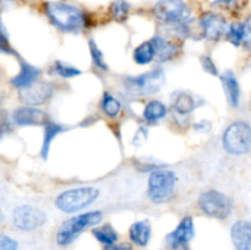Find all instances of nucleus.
I'll return each mask as SVG.
<instances>
[{
	"mask_svg": "<svg viewBox=\"0 0 251 250\" xmlns=\"http://www.w3.org/2000/svg\"><path fill=\"white\" fill-rule=\"evenodd\" d=\"M14 119L16 124L24 125H39L47 124L49 122L46 113L34 107H21L17 108L14 113Z\"/></svg>",
	"mask_w": 251,
	"mask_h": 250,
	"instance_id": "nucleus-12",
	"label": "nucleus"
},
{
	"mask_svg": "<svg viewBox=\"0 0 251 250\" xmlns=\"http://www.w3.org/2000/svg\"><path fill=\"white\" fill-rule=\"evenodd\" d=\"M105 250H131V248H130V245L127 244H119V245H108L107 248H105Z\"/></svg>",
	"mask_w": 251,
	"mask_h": 250,
	"instance_id": "nucleus-34",
	"label": "nucleus"
},
{
	"mask_svg": "<svg viewBox=\"0 0 251 250\" xmlns=\"http://www.w3.org/2000/svg\"><path fill=\"white\" fill-rule=\"evenodd\" d=\"M176 185V175L172 171H154L149 178V196L154 202L171 198Z\"/></svg>",
	"mask_w": 251,
	"mask_h": 250,
	"instance_id": "nucleus-6",
	"label": "nucleus"
},
{
	"mask_svg": "<svg viewBox=\"0 0 251 250\" xmlns=\"http://www.w3.org/2000/svg\"><path fill=\"white\" fill-rule=\"evenodd\" d=\"M230 237L237 250H251V222H235L230 229Z\"/></svg>",
	"mask_w": 251,
	"mask_h": 250,
	"instance_id": "nucleus-13",
	"label": "nucleus"
},
{
	"mask_svg": "<svg viewBox=\"0 0 251 250\" xmlns=\"http://www.w3.org/2000/svg\"><path fill=\"white\" fill-rule=\"evenodd\" d=\"M199 206L201 211L211 217L227 218L230 215L233 208V202L226 194L220 191H206L199 199Z\"/></svg>",
	"mask_w": 251,
	"mask_h": 250,
	"instance_id": "nucleus-7",
	"label": "nucleus"
},
{
	"mask_svg": "<svg viewBox=\"0 0 251 250\" xmlns=\"http://www.w3.org/2000/svg\"><path fill=\"white\" fill-rule=\"evenodd\" d=\"M152 44L154 48V58L158 61H167L176 54V47L163 37L156 36L152 38Z\"/></svg>",
	"mask_w": 251,
	"mask_h": 250,
	"instance_id": "nucleus-17",
	"label": "nucleus"
},
{
	"mask_svg": "<svg viewBox=\"0 0 251 250\" xmlns=\"http://www.w3.org/2000/svg\"><path fill=\"white\" fill-rule=\"evenodd\" d=\"M102 109L109 117H117L122 109V104L117 98L113 97L109 93H105L102 100Z\"/></svg>",
	"mask_w": 251,
	"mask_h": 250,
	"instance_id": "nucleus-25",
	"label": "nucleus"
},
{
	"mask_svg": "<svg viewBox=\"0 0 251 250\" xmlns=\"http://www.w3.org/2000/svg\"><path fill=\"white\" fill-rule=\"evenodd\" d=\"M154 58V48L152 42H145L140 44L134 51V60L140 65H146L150 64Z\"/></svg>",
	"mask_w": 251,
	"mask_h": 250,
	"instance_id": "nucleus-21",
	"label": "nucleus"
},
{
	"mask_svg": "<svg viewBox=\"0 0 251 250\" xmlns=\"http://www.w3.org/2000/svg\"><path fill=\"white\" fill-rule=\"evenodd\" d=\"M39 75H41V70L39 69H37L33 65H29L27 63H22L21 71H20L19 75H16L12 78L11 83L16 88L22 90V88H26L28 86L33 85L34 81L37 80V77Z\"/></svg>",
	"mask_w": 251,
	"mask_h": 250,
	"instance_id": "nucleus-15",
	"label": "nucleus"
},
{
	"mask_svg": "<svg viewBox=\"0 0 251 250\" xmlns=\"http://www.w3.org/2000/svg\"><path fill=\"white\" fill-rule=\"evenodd\" d=\"M235 0H216L215 1V4H222V5H230V4H233V2H234Z\"/></svg>",
	"mask_w": 251,
	"mask_h": 250,
	"instance_id": "nucleus-35",
	"label": "nucleus"
},
{
	"mask_svg": "<svg viewBox=\"0 0 251 250\" xmlns=\"http://www.w3.org/2000/svg\"><path fill=\"white\" fill-rule=\"evenodd\" d=\"M0 250H17V243L12 238L2 235L0 239Z\"/></svg>",
	"mask_w": 251,
	"mask_h": 250,
	"instance_id": "nucleus-29",
	"label": "nucleus"
},
{
	"mask_svg": "<svg viewBox=\"0 0 251 250\" xmlns=\"http://www.w3.org/2000/svg\"><path fill=\"white\" fill-rule=\"evenodd\" d=\"M100 221H102V212L100 211H92V212L75 216L64 222L59 228L56 233V243L59 245L70 244L81 234L83 229L98 225Z\"/></svg>",
	"mask_w": 251,
	"mask_h": 250,
	"instance_id": "nucleus-4",
	"label": "nucleus"
},
{
	"mask_svg": "<svg viewBox=\"0 0 251 250\" xmlns=\"http://www.w3.org/2000/svg\"><path fill=\"white\" fill-rule=\"evenodd\" d=\"M167 115V108L159 100H151L147 103L144 110V118L150 122H154V120H159Z\"/></svg>",
	"mask_w": 251,
	"mask_h": 250,
	"instance_id": "nucleus-22",
	"label": "nucleus"
},
{
	"mask_svg": "<svg viewBox=\"0 0 251 250\" xmlns=\"http://www.w3.org/2000/svg\"><path fill=\"white\" fill-rule=\"evenodd\" d=\"M194 237V222L191 217H185L178 227L167 237L169 244L173 248H179L181 245L186 244Z\"/></svg>",
	"mask_w": 251,
	"mask_h": 250,
	"instance_id": "nucleus-14",
	"label": "nucleus"
},
{
	"mask_svg": "<svg viewBox=\"0 0 251 250\" xmlns=\"http://www.w3.org/2000/svg\"><path fill=\"white\" fill-rule=\"evenodd\" d=\"M223 147L234 156L247 153L251 149V126L244 122L232 123L223 134Z\"/></svg>",
	"mask_w": 251,
	"mask_h": 250,
	"instance_id": "nucleus-5",
	"label": "nucleus"
},
{
	"mask_svg": "<svg viewBox=\"0 0 251 250\" xmlns=\"http://www.w3.org/2000/svg\"><path fill=\"white\" fill-rule=\"evenodd\" d=\"M130 239L140 247H145L151 238V225L149 221H139L130 227Z\"/></svg>",
	"mask_w": 251,
	"mask_h": 250,
	"instance_id": "nucleus-18",
	"label": "nucleus"
},
{
	"mask_svg": "<svg viewBox=\"0 0 251 250\" xmlns=\"http://www.w3.org/2000/svg\"><path fill=\"white\" fill-rule=\"evenodd\" d=\"M64 130V127L61 125L55 124L53 122H48L46 124V131H44V140H43V146H42L41 154L44 159L48 157L49 154V147H50L51 141H53L54 137L61 132Z\"/></svg>",
	"mask_w": 251,
	"mask_h": 250,
	"instance_id": "nucleus-20",
	"label": "nucleus"
},
{
	"mask_svg": "<svg viewBox=\"0 0 251 250\" xmlns=\"http://www.w3.org/2000/svg\"><path fill=\"white\" fill-rule=\"evenodd\" d=\"M227 36H228V39H229L230 43H232L233 46L235 47L240 46V43L245 39L244 25L239 24V22H234V24H232V26L228 28Z\"/></svg>",
	"mask_w": 251,
	"mask_h": 250,
	"instance_id": "nucleus-26",
	"label": "nucleus"
},
{
	"mask_svg": "<svg viewBox=\"0 0 251 250\" xmlns=\"http://www.w3.org/2000/svg\"><path fill=\"white\" fill-rule=\"evenodd\" d=\"M100 191L93 186H81L70 189L59 194L55 199V206L66 213H74L92 205L97 200Z\"/></svg>",
	"mask_w": 251,
	"mask_h": 250,
	"instance_id": "nucleus-3",
	"label": "nucleus"
},
{
	"mask_svg": "<svg viewBox=\"0 0 251 250\" xmlns=\"http://www.w3.org/2000/svg\"><path fill=\"white\" fill-rule=\"evenodd\" d=\"M92 233L100 243H103V244L112 245L114 244L118 239L117 232L113 229L112 225H100V227L95 228V229L92 230Z\"/></svg>",
	"mask_w": 251,
	"mask_h": 250,
	"instance_id": "nucleus-23",
	"label": "nucleus"
},
{
	"mask_svg": "<svg viewBox=\"0 0 251 250\" xmlns=\"http://www.w3.org/2000/svg\"><path fill=\"white\" fill-rule=\"evenodd\" d=\"M46 221V213L31 205H20L12 212V223L21 230H34L43 225Z\"/></svg>",
	"mask_w": 251,
	"mask_h": 250,
	"instance_id": "nucleus-9",
	"label": "nucleus"
},
{
	"mask_svg": "<svg viewBox=\"0 0 251 250\" xmlns=\"http://www.w3.org/2000/svg\"><path fill=\"white\" fill-rule=\"evenodd\" d=\"M153 11L159 21L174 27L178 32L188 33L191 10L184 0H157Z\"/></svg>",
	"mask_w": 251,
	"mask_h": 250,
	"instance_id": "nucleus-1",
	"label": "nucleus"
},
{
	"mask_svg": "<svg viewBox=\"0 0 251 250\" xmlns=\"http://www.w3.org/2000/svg\"><path fill=\"white\" fill-rule=\"evenodd\" d=\"M202 66H203V69L207 71V73L212 74V75H217V69H216L213 61L211 60L208 56H203L202 58Z\"/></svg>",
	"mask_w": 251,
	"mask_h": 250,
	"instance_id": "nucleus-30",
	"label": "nucleus"
},
{
	"mask_svg": "<svg viewBox=\"0 0 251 250\" xmlns=\"http://www.w3.org/2000/svg\"><path fill=\"white\" fill-rule=\"evenodd\" d=\"M130 5L126 0H115L110 5V14L117 21H124L129 14Z\"/></svg>",
	"mask_w": 251,
	"mask_h": 250,
	"instance_id": "nucleus-24",
	"label": "nucleus"
},
{
	"mask_svg": "<svg viewBox=\"0 0 251 250\" xmlns=\"http://www.w3.org/2000/svg\"><path fill=\"white\" fill-rule=\"evenodd\" d=\"M221 80H222L225 92L226 95H227L230 105H232V107H238L240 100V88L237 77H235V75L233 74V71H226V73L221 76Z\"/></svg>",
	"mask_w": 251,
	"mask_h": 250,
	"instance_id": "nucleus-16",
	"label": "nucleus"
},
{
	"mask_svg": "<svg viewBox=\"0 0 251 250\" xmlns=\"http://www.w3.org/2000/svg\"><path fill=\"white\" fill-rule=\"evenodd\" d=\"M210 127L211 124L208 122H206V120H202V122L196 123L195 124V129L199 130V131H207V130H210Z\"/></svg>",
	"mask_w": 251,
	"mask_h": 250,
	"instance_id": "nucleus-32",
	"label": "nucleus"
},
{
	"mask_svg": "<svg viewBox=\"0 0 251 250\" xmlns=\"http://www.w3.org/2000/svg\"><path fill=\"white\" fill-rule=\"evenodd\" d=\"M146 139H147V131L144 129V127H141V129L136 132V135H135L134 144L140 145V144H142V142H144Z\"/></svg>",
	"mask_w": 251,
	"mask_h": 250,
	"instance_id": "nucleus-31",
	"label": "nucleus"
},
{
	"mask_svg": "<svg viewBox=\"0 0 251 250\" xmlns=\"http://www.w3.org/2000/svg\"><path fill=\"white\" fill-rule=\"evenodd\" d=\"M164 83V73L156 69L137 77H129L126 80V88L134 96H147L161 90Z\"/></svg>",
	"mask_w": 251,
	"mask_h": 250,
	"instance_id": "nucleus-8",
	"label": "nucleus"
},
{
	"mask_svg": "<svg viewBox=\"0 0 251 250\" xmlns=\"http://www.w3.org/2000/svg\"><path fill=\"white\" fill-rule=\"evenodd\" d=\"M173 105L174 109L179 114H189V113H191L198 107V103H196V100L194 98V96L189 95L186 92H181L176 97Z\"/></svg>",
	"mask_w": 251,
	"mask_h": 250,
	"instance_id": "nucleus-19",
	"label": "nucleus"
},
{
	"mask_svg": "<svg viewBox=\"0 0 251 250\" xmlns=\"http://www.w3.org/2000/svg\"><path fill=\"white\" fill-rule=\"evenodd\" d=\"M201 29L203 32V36L211 41H217L221 37L227 33V22L222 16L217 14L208 12L201 17L200 21Z\"/></svg>",
	"mask_w": 251,
	"mask_h": 250,
	"instance_id": "nucleus-11",
	"label": "nucleus"
},
{
	"mask_svg": "<svg viewBox=\"0 0 251 250\" xmlns=\"http://www.w3.org/2000/svg\"><path fill=\"white\" fill-rule=\"evenodd\" d=\"M245 27V39L251 43V16L247 20V22L244 24Z\"/></svg>",
	"mask_w": 251,
	"mask_h": 250,
	"instance_id": "nucleus-33",
	"label": "nucleus"
},
{
	"mask_svg": "<svg viewBox=\"0 0 251 250\" xmlns=\"http://www.w3.org/2000/svg\"><path fill=\"white\" fill-rule=\"evenodd\" d=\"M54 70L61 77H74V76L80 75L81 71L78 69H76L75 66L69 65V64L64 63V61H55V65H54Z\"/></svg>",
	"mask_w": 251,
	"mask_h": 250,
	"instance_id": "nucleus-27",
	"label": "nucleus"
},
{
	"mask_svg": "<svg viewBox=\"0 0 251 250\" xmlns=\"http://www.w3.org/2000/svg\"><path fill=\"white\" fill-rule=\"evenodd\" d=\"M90 51H91V55H92L93 63L97 65V68L104 69L105 70V69H107V65H105L104 63V59H103L102 51L100 50L97 44H96L93 41H90Z\"/></svg>",
	"mask_w": 251,
	"mask_h": 250,
	"instance_id": "nucleus-28",
	"label": "nucleus"
},
{
	"mask_svg": "<svg viewBox=\"0 0 251 250\" xmlns=\"http://www.w3.org/2000/svg\"><path fill=\"white\" fill-rule=\"evenodd\" d=\"M53 95V87L50 83L34 82L33 85L20 91V98L28 105H38L46 102Z\"/></svg>",
	"mask_w": 251,
	"mask_h": 250,
	"instance_id": "nucleus-10",
	"label": "nucleus"
},
{
	"mask_svg": "<svg viewBox=\"0 0 251 250\" xmlns=\"http://www.w3.org/2000/svg\"><path fill=\"white\" fill-rule=\"evenodd\" d=\"M46 10L51 22L63 31L76 32L85 26V15L74 5L61 1H50L46 5Z\"/></svg>",
	"mask_w": 251,
	"mask_h": 250,
	"instance_id": "nucleus-2",
	"label": "nucleus"
}]
</instances>
